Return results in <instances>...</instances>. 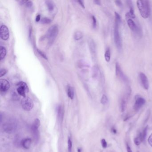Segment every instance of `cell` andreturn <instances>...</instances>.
<instances>
[{"instance_id":"1","label":"cell","mask_w":152,"mask_h":152,"mask_svg":"<svg viewBox=\"0 0 152 152\" xmlns=\"http://www.w3.org/2000/svg\"><path fill=\"white\" fill-rule=\"evenodd\" d=\"M137 4L141 16L145 19L149 17L151 14V7L149 1L139 0L137 1Z\"/></svg>"},{"instance_id":"2","label":"cell","mask_w":152,"mask_h":152,"mask_svg":"<svg viewBox=\"0 0 152 152\" xmlns=\"http://www.w3.org/2000/svg\"><path fill=\"white\" fill-rule=\"evenodd\" d=\"M120 25L115 23L114 29V42L115 45L117 49L121 51L122 49L123 44L122 38L121 37L120 32L119 31V26Z\"/></svg>"},{"instance_id":"3","label":"cell","mask_w":152,"mask_h":152,"mask_svg":"<svg viewBox=\"0 0 152 152\" xmlns=\"http://www.w3.org/2000/svg\"><path fill=\"white\" fill-rule=\"evenodd\" d=\"M58 33V29L56 25H53L49 28L46 33V37L49 44L52 43L55 40Z\"/></svg>"},{"instance_id":"4","label":"cell","mask_w":152,"mask_h":152,"mask_svg":"<svg viewBox=\"0 0 152 152\" xmlns=\"http://www.w3.org/2000/svg\"><path fill=\"white\" fill-rule=\"evenodd\" d=\"M17 124L14 120H9L3 124V129L8 133H12L14 132L17 129Z\"/></svg>"},{"instance_id":"5","label":"cell","mask_w":152,"mask_h":152,"mask_svg":"<svg viewBox=\"0 0 152 152\" xmlns=\"http://www.w3.org/2000/svg\"><path fill=\"white\" fill-rule=\"evenodd\" d=\"M17 93L19 95L23 96L26 97V94L29 92V89L27 85L24 82H19L17 83Z\"/></svg>"},{"instance_id":"6","label":"cell","mask_w":152,"mask_h":152,"mask_svg":"<svg viewBox=\"0 0 152 152\" xmlns=\"http://www.w3.org/2000/svg\"><path fill=\"white\" fill-rule=\"evenodd\" d=\"M22 106L23 109L27 111L31 110L33 107L34 103L31 99L28 97H24L22 101Z\"/></svg>"},{"instance_id":"7","label":"cell","mask_w":152,"mask_h":152,"mask_svg":"<svg viewBox=\"0 0 152 152\" xmlns=\"http://www.w3.org/2000/svg\"><path fill=\"white\" fill-rule=\"evenodd\" d=\"M115 72L116 75L118 77L120 78L121 80L123 81L125 83H127L128 82V79L125 75L123 73L122 69L121 68V66L119 65L118 63H116L115 66Z\"/></svg>"},{"instance_id":"8","label":"cell","mask_w":152,"mask_h":152,"mask_svg":"<svg viewBox=\"0 0 152 152\" xmlns=\"http://www.w3.org/2000/svg\"><path fill=\"white\" fill-rule=\"evenodd\" d=\"M135 99L136 101L133 106V109L136 111H138L145 104L146 101L144 98L140 96H136Z\"/></svg>"},{"instance_id":"9","label":"cell","mask_w":152,"mask_h":152,"mask_svg":"<svg viewBox=\"0 0 152 152\" xmlns=\"http://www.w3.org/2000/svg\"><path fill=\"white\" fill-rule=\"evenodd\" d=\"M139 78L141 85L144 89L148 90L149 88V82L146 75L143 72H140L139 74Z\"/></svg>"},{"instance_id":"10","label":"cell","mask_w":152,"mask_h":152,"mask_svg":"<svg viewBox=\"0 0 152 152\" xmlns=\"http://www.w3.org/2000/svg\"><path fill=\"white\" fill-rule=\"evenodd\" d=\"M0 37L3 40H7L9 37V31L8 27L2 25L0 28Z\"/></svg>"},{"instance_id":"11","label":"cell","mask_w":152,"mask_h":152,"mask_svg":"<svg viewBox=\"0 0 152 152\" xmlns=\"http://www.w3.org/2000/svg\"><path fill=\"white\" fill-rule=\"evenodd\" d=\"M127 24L129 28L131 29L132 31L137 33V34L138 33L140 34L141 33L140 29L132 19H129L127 20Z\"/></svg>"},{"instance_id":"12","label":"cell","mask_w":152,"mask_h":152,"mask_svg":"<svg viewBox=\"0 0 152 152\" xmlns=\"http://www.w3.org/2000/svg\"><path fill=\"white\" fill-rule=\"evenodd\" d=\"M10 87L9 82L5 79H0V92H7Z\"/></svg>"},{"instance_id":"13","label":"cell","mask_w":152,"mask_h":152,"mask_svg":"<svg viewBox=\"0 0 152 152\" xmlns=\"http://www.w3.org/2000/svg\"><path fill=\"white\" fill-rule=\"evenodd\" d=\"M31 139L28 138L22 140L21 142V145L24 148L26 149H29L31 145Z\"/></svg>"},{"instance_id":"14","label":"cell","mask_w":152,"mask_h":152,"mask_svg":"<svg viewBox=\"0 0 152 152\" xmlns=\"http://www.w3.org/2000/svg\"><path fill=\"white\" fill-rule=\"evenodd\" d=\"M89 47L91 52L92 56L93 57H95L96 55V47L95 44L93 41L91 40L89 42Z\"/></svg>"},{"instance_id":"15","label":"cell","mask_w":152,"mask_h":152,"mask_svg":"<svg viewBox=\"0 0 152 152\" xmlns=\"http://www.w3.org/2000/svg\"><path fill=\"white\" fill-rule=\"evenodd\" d=\"M31 130L35 140L36 141H38L39 138V132L38 130V129L32 126Z\"/></svg>"},{"instance_id":"16","label":"cell","mask_w":152,"mask_h":152,"mask_svg":"<svg viewBox=\"0 0 152 152\" xmlns=\"http://www.w3.org/2000/svg\"><path fill=\"white\" fill-rule=\"evenodd\" d=\"M67 95L71 99H73L74 97V88L71 86H69L67 87Z\"/></svg>"},{"instance_id":"17","label":"cell","mask_w":152,"mask_h":152,"mask_svg":"<svg viewBox=\"0 0 152 152\" xmlns=\"http://www.w3.org/2000/svg\"><path fill=\"white\" fill-rule=\"evenodd\" d=\"M126 17L129 19H134L136 17L135 14H134V10L133 8L130 9L129 11L126 14Z\"/></svg>"},{"instance_id":"18","label":"cell","mask_w":152,"mask_h":152,"mask_svg":"<svg viewBox=\"0 0 152 152\" xmlns=\"http://www.w3.org/2000/svg\"><path fill=\"white\" fill-rule=\"evenodd\" d=\"M127 103L125 99L123 98L121 101V105H120V110L121 112H123L125 111L126 108Z\"/></svg>"},{"instance_id":"19","label":"cell","mask_w":152,"mask_h":152,"mask_svg":"<svg viewBox=\"0 0 152 152\" xmlns=\"http://www.w3.org/2000/svg\"><path fill=\"white\" fill-rule=\"evenodd\" d=\"M0 60H2L5 58L6 55V48L3 46H0Z\"/></svg>"},{"instance_id":"20","label":"cell","mask_w":152,"mask_h":152,"mask_svg":"<svg viewBox=\"0 0 152 152\" xmlns=\"http://www.w3.org/2000/svg\"><path fill=\"white\" fill-rule=\"evenodd\" d=\"M143 141L142 140V133H140L138 137L135 138L134 140V143L136 145H139L141 144V142Z\"/></svg>"},{"instance_id":"21","label":"cell","mask_w":152,"mask_h":152,"mask_svg":"<svg viewBox=\"0 0 152 152\" xmlns=\"http://www.w3.org/2000/svg\"><path fill=\"white\" fill-rule=\"evenodd\" d=\"M104 58L107 62L109 63L111 59V52L109 48L107 49L104 54Z\"/></svg>"},{"instance_id":"22","label":"cell","mask_w":152,"mask_h":152,"mask_svg":"<svg viewBox=\"0 0 152 152\" xmlns=\"http://www.w3.org/2000/svg\"><path fill=\"white\" fill-rule=\"evenodd\" d=\"M99 75V69L97 66H94L92 68V77L94 79H96Z\"/></svg>"},{"instance_id":"23","label":"cell","mask_w":152,"mask_h":152,"mask_svg":"<svg viewBox=\"0 0 152 152\" xmlns=\"http://www.w3.org/2000/svg\"><path fill=\"white\" fill-rule=\"evenodd\" d=\"M46 3L49 11H52L54 8V4L53 2L51 0H46Z\"/></svg>"},{"instance_id":"24","label":"cell","mask_w":152,"mask_h":152,"mask_svg":"<svg viewBox=\"0 0 152 152\" xmlns=\"http://www.w3.org/2000/svg\"><path fill=\"white\" fill-rule=\"evenodd\" d=\"M121 16L117 12H115V23L121 25Z\"/></svg>"},{"instance_id":"25","label":"cell","mask_w":152,"mask_h":152,"mask_svg":"<svg viewBox=\"0 0 152 152\" xmlns=\"http://www.w3.org/2000/svg\"><path fill=\"white\" fill-rule=\"evenodd\" d=\"M83 37V34L80 31L76 32L74 35V38L75 40H79Z\"/></svg>"},{"instance_id":"26","label":"cell","mask_w":152,"mask_h":152,"mask_svg":"<svg viewBox=\"0 0 152 152\" xmlns=\"http://www.w3.org/2000/svg\"><path fill=\"white\" fill-rule=\"evenodd\" d=\"M101 103L103 105H106L108 103V98L105 95H103L101 99Z\"/></svg>"},{"instance_id":"27","label":"cell","mask_w":152,"mask_h":152,"mask_svg":"<svg viewBox=\"0 0 152 152\" xmlns=\"http://www.w3.org/2000/svg\"><path fill=\"white\" fill-rule=\"evenodd\" d=\"M40 121L38 119H35V121L32 125L33 126L35 127V128L38 129V128L40 126Z\"/></svg>"},{"instance_id":"28","label":"cell","mask_w":152,"mask_h":152,"mask_svg":"<svg viewBox=\"0 0 152 152\" xmlns=\"http://www.w3.org/2000/svg\"><path fill=\"white\" fill-rule=\"evenodd\" d=\"M148 131V126L145 127V128L144 129L142 133V140L143 141L145 140V138H146L147 133Z\"/></svg>"},{"instance_id":"29","label":"cell","mask_w":152,"mask_h":152,"mask_svg":"<svg viewBox=\"0 0 152 152\" xmlns=\"http://www.w3.org/2000/svg\"><path fill=\"white\" fill-rule=\"evenodd\" d=\"M51 20L48 17H43L41 21V22L42 24H48L51 22Z\"/></svg>"},{"instance_id":"30","label":"cell","mask_w":152,"mask_h":152,"mask_svg":"<svg viewBox=\"0 0 152 152\" xmlns=\"http://www.w3.org/2000/svg\"><path fill=\"white\" fill-rule=\"evenodd\" d=\"M72 142L70 138H68V152H72Z\"/></svg>"},{"instance_id":"31","label":"cell","mask_w":152,"mask_h":152,"mask_svg":"<svg viewBox=\"0 0 152 152\" xmlns=\"http://www.w3.org/2000/svg\"><path fill=\"white\" fill-rule=\"evenodd\" d=\"M37 53H38L39 55H40L41 57L43 58H45L46 60H47V56H46V55H45V54L44 52H43L42 51H41L40 50L38 49H37Z\"/></svg>"},{"instance_id":"32","label":"cell","mask_w":152,"mask_h":152,"mask_svg":"<svg viewBox=\"0 0 152 152\" xmlns=\"http://www.w3.org/2000/svg\"><path fill=\"white\" fill-rule=\"evenodd\" d=\"M58 117L61 119V117L63 116V110L61 106L58 107Z\"/></svg>"},{"instance_id":"33","label":"cell","mask_w":152,"mask_h":152,"mask_svg":"<svg viewBox=\"0 0 152 152\" xmlns=\"http://www.w3.org/2000/svg\"><path fill=\"white\" fill-rule=\"evenodd\" d=\"M92 26L94 28H95L96 26V23L97 21L94 16H92Z\"/></svg>"},{"instance_id":"34","label":"cell","mask_w":152,"mask_h":152,"mask_svg":"<svg viewBox=\"0 0 152 152\" xmlns=\"http://www.w3.org/2000/svg\"><path fill=\"white\" fill-rule=\"evenodd\" d=\"M101 145H102V146L103 147V148H104V149L106 148L107 147V143L106 141L104 139H103L101 140Z\"/></svg>"},{"instance_id":"35","label":"cell","mask_w":152,"mask_h":152,"mask_svg":"<svg viewBox=\"0 0 152 152\" xmlns=\"http://www.w3.org/2000/svg\"><path fill=\"white\" fill-rule=\"evenodd\" d=\"M115 3L116 6L119 7H122L123 6V3L121 0H115Z\"/></svg>"},{"instance_id":"36","label":"cell","mask_w":152,"mask_h":152,"mask_svg":"<svg viewBox=\"0 0 152 152\" xmlns=\"http://www.w3.org/2000/svg\"><path fill=\"white\" fill-rule=\"evenodd\" d=\"M6 69H2L0 70V77H1L6 73Z\"/></svg>"},{"instance_id":"37","label":"cell","mask_w":152,"mask_h":152,"mask_svg":"<svg viewBox=\"0 0 152 152\" xmlns=\"http://www.w3.org/2000/svg\"><path fill=\"white\" fill-rule=\"evenodd\" d=\"M148 141L150 146L152 147V133L149 136V138L148 139Z\"/></svg>"},{"instance_id":"38","label":"cell","mask_w":152,"mask_h":152,"mask_svg":"<svg viewBox=\"0 0 152 152\" xmlns=\"http://www.w3.org/2000/svg\"><path fill=\"white\" fill-rule=\"evenodd\" d=\"M26 5L28 7H31L33 6V2L31 1H27V2L26 3Z\"/></svg>"},{"instance_id":"39","label":"cell","mask_w":152,"mask_h":152,"mask_svg":"<svg viewBox=\"0 0 152 152\" xmlns=\"http://www.w3.org/2000/svg\"><path fill=\"white\" fill-rule=\"evenodd\" d=\"M127 151V152H132V149H131L130 147L129 146L128 144L127 143L126 145Z\"/></svg>"},{"instance_id":"40","label":"cell","mask_w":152,"mask_h":152,"mask_svg":"<svg viewBox=\"0 0 152 152\" xmlns=\"http://www.w3.org/2000/svg\"><path fill=\"white\" fill-rule=\"evenodd\" d=\"M111 132L112 133L116 134L117 133V130H116V129H115V127H112V129H111Z\"/></svg>"},{"instance_id":"41","label":"cell","mask_w":152,"mask_h":152,"mask_svg":"<svg viewBox=\"0 0 152 152\" xmlns=\"http://www.w3.org/2000/svg\"><path fill=\"white\" fill-rule=\"evenodd\" d=\"M78 2L79 3V4H80V5L83 8H85V6L84 5V4H83V0H78Z\"/></svg>"},{"instance_id":"42","label":"cell","mask_w":152,"mask_h":152,"mask_svg":"<svg viewBox=\"0 0 152 152\" xmlns=\"http://www.w3.org/2000/svg\"><path fill=\"white\" fill-rule=\"evenodd\" d=\"M94 2L95 4L97 5L98 6H101V1L100 0H94Z\"/></svg>"},{"instance_id":"43","label":"cell","mask_w":152,"mask_h":152,"mask_svg":"<svg viewBox=\"0 0 152 152\" xmlns=\"http://www.w3.org/2000/svg\"><path fill=\"white\" fill-rule=\"evenodd\" d=\"M40 20V15H37V16H36V17L35 21L37 22H38Z\"/></svg>"},{"instance_id":"44","label":"cell","mask_w":152,"mask_h":152,"mask_svg":"<svg viewBox=\"0 0 152 152\" xmlns=\"http://www.w3.org/2000/svg\"><path fill=\"white\" fill-rule=\"evenodd\" d=\"M78 152H81V149H78Z\"/></svg>"}]
</instances>
